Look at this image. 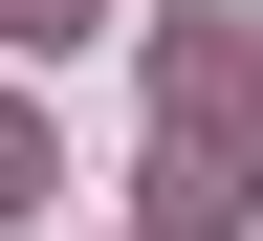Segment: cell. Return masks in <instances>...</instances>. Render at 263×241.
Masks as SVG:
<instances>
[{
  "mask_svg": "<svg viewBox=\"0 0 263 241\" xmlns=\"http://www.w3.org/2000/svg\"><path fill=\"white\" fill-rule=\"evenodd\" d=\"M132 219H154V241H241L263 197H241V154H219V132H154V154H132Z\"/></svg>",
  "mask_w": 263,
  "mask_h": 241,
  "instance_id": "6da1fadb",
  "label": "cell"
},
{
  "mask_svg": "<svg viewBox=\"0 0 263 241\" xmlns=\"http://www.w3.org/2000/svg\"><path fill=\"white\" fill-rule=\"evenodd\" d=\"M219 110H263V22H176L154 44V132H219Z\"/></svg>",
  "mask_w": 263,
  "mask_h": 241,
  "instance_id": "7a4b0ae2",
  "label": "cell"
},
{
  "mask_svg": "<svg viewBox=\"0 0 263 241\" xmlns=\"http://www.w3.org/2000/svg\"><path fill=\"white\" fill-rule=\"evenodd\" d=\"M22 44H88V0H22Z\"/></svg>",
  "mask_w": 263,
  "mask_h": 241,
  "instance_id": "3957f363",
  "label": "cell"
}]
</instances>
